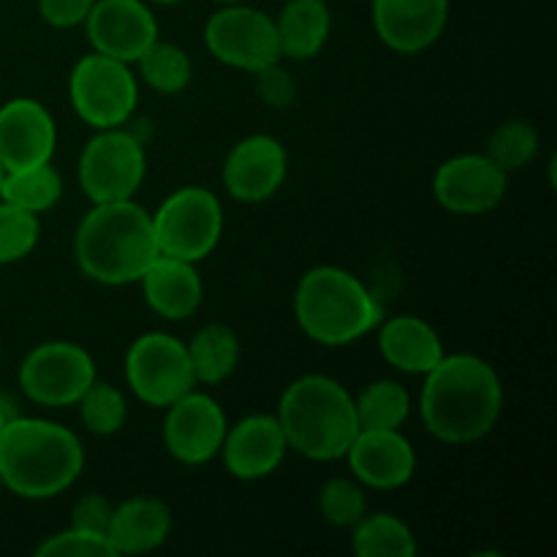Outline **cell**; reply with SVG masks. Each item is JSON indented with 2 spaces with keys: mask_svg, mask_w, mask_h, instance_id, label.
Here are the masks:
<instances>
[{
  "mask_svg": "<svg viewBox=\"0 0 557 557\" xmlns=\"http://www.w3.org/2000/svg\"><path fill=\"white\" fill-rule=\"evenodd\" d=\"M424 375L419 413L435 438L473 444L495 428L504 408V386L493 364L473 354H444Z\"/></svg>",
  "mask_w": 557,
  "mask_h": 557,
  "instance_id": "1",
  "label": "cell"
},
{
  "mask_svg": "<svg viewBox=\"0 0 557 557\" xmlns=\"http://www.w3.org/2000/svg\"><path fill=\"white\" fill-rule=\"evenodd\" d=\"M82 468V441L63 424L16 413L0 430V479L20 498H54L79 479Z\"/></svg>",
  "mask_w": 557,
  "mask_h": 557,
  "instance_id": "2",
  "label": "cell"
},
{
  "mask_svg": "<svg viewBox=\"0 0 557 557\" xmlns=\"http://www.w3.org/2000/svg\"><path fill=\"white\" fill-rule=\"evenodd\" d=\"M74 256L79 270L103 286L139 281L158 256L152 215L134 199L96 205L76 228Z\"/></svg>",
  "mask_w": 557,
  "mask_h": 557,
  "instance_id": "3",
  "label": "cell"
},
{
  "mask_svg": "<svg viewBox=\"0 0 557 557\" xmlns=\"http://www.w3.org/2000/svg\"><path fill=\"white\" fill-rule=\"evenodd\" d=\"M277 422L286 433L288 449L319 462L346 457L359 433L354 397L341 381L321 373L302 375L286 386L277 406Z\"/></svg>",
  "mask_w": 557,
  "mask_h": 557,
  "instance_id": "4",
  "label": "cell"
},
{
  "mask_svg": "<svg viewBox=\"0 0 557 557\" xmlns=\"http://www.w3.org/2000/svg\"><path fill=\"white\" fill-rule=\"evenodd\" d=\"M294 313L310 341L321 346H348L384 321L379 297L357 275L341 267H313L294 294Z\"/></svg>",
  "mask_w": 557,
  "mask_h": 557,
  "instance_id": "5",
  "label": "cell"
},
{
  "mask_svg": "<svg viewBox=\"0 0 557 557\" xmlns=\"http://www.w3.org/2000/svg\"><path fill=\"white\" fill-rule=\"evenodd\" d=\"M158 253L196 264L215 250L223 234V207L212 190L188 185L152 212Z\"/></svg>",
  "mask_w": 557,
  "mask_h": 557,
  "instance_id": "6",
  "label": "cell"
},
{
  "mask_svg": "<svg viewBox=\"0 0 557 557\" xmlns=\"http://www.w3.org/2000/svg\"><path fill=\"white\" fill-rule=\"evenodd\" d=\"M69 98L74 112L92 128H117L134 114L139 85L131 63L107 58L101 52L85 54L69 79Z\"/></svg>",
  "mask_w": 557,
  "mask_h": 557,
  "instance_id": "7",
  "label": "cell"
},
{
  "mask_svg": "<svg viewBox=\"0 0 557 557\" xmlns=\"http://www.w3.org/2000/svg\"><path fill=\"white\" fill-rule=\"evenodd\" d=\"M145 174V145L123 125L98 131L79 156V185L92 205L134 199Z\"/></svg>",
  "mask_w": 557,
  "mask_h": 557,
  "instance_id": "8",
  "label": "cell"
},
{
  "mask_svg": "<svg viewBox=\"0 0 557 557\" xmlns=\"http://www.w3.org/2000/svg\"><path fill=\"white\" fill-rule=\"evenodd\" d=\"M125 379L134 395L152 408H169L196 389L188 346L166 332H147L131 343Z\"/></svg>",
  "mask_w": 557,
  "mask_h": 557,
  "instance_id": "9",
  "label": "cell"
},
{
  "mask_svg": "<svg viewBox=\"0 0 557 557\" xmlns=\"http://www.w3.org/2000/svg\"><path fill=\"white\" fill-rule=\"evenodd\" d=\"M96 381V362L82 346L49 341L33 348L20 368V386L27 400L47 408L76 406Z\"/></svg>",
  "mask_w": 557,
  "mask_h": 557,
  "instance_id": "10",
  "label": "cell"
},
{
  "mask_svg": "<svg viewBox=\"0 0 557 557\" xmlns=\"http://www.w3.org/2000/svg\"><path fill=\"white\" fill-rule=\"evenodd\" d=\"M205 44L212 58L221 60L223 65L250 74L283 58L275 20L264 11L239 3H226L210 16L205 27Z\"/></svg>",
  "mask_w": 557,
  "mask_h": 557,
  "instance_id": "11",
  "label": "cell"
},
{
  "mask_svg": "<svg viewBox=\"0 0 557 557\" xmlns=\"http://www.w3.org/2000/svg\"><path fill=\"white\" fill-rule=\"evenodd\" d=\"M226 413L210 395L188 392L166 408L163 441L174 460L185 466H205L221 455L226 438Z\"/></svg>",
  "mask_w": 557,
  "mask_h": 557,
  "instance_id": "12",
  "label": "cell"
},
{
  "mask_svg": "<svg viewBox=\"0 0 557 557\" xmlns=\"http://www.w3.org/2000/svg\"><path fill=\"white\" fill-rule=\"evenodd\" d=\"M509 174L490 161V156H457L441 163L433 190L444 210L455 215H484L506 196Z\"/></svg>",
  "mask_w": 557,
  "mask_h": 557,
  "instance_id": "13",
  "label": "cell"
},
{
  "mask_svg": "<svg viewBox=\"0 0 557 557\" xmlns=\"http://www.w3.org/2000/svg\"><path fill=\"white\" fill-rule=\"evenodd\" d=\"M92 49L136 63L158 38V22L145 0H96L85 20Z\"/></svg>",
  "mask_w": 557,
  "mask_h": 557,
  "instance_id": "14",
  "label": "cell"
},
{
  "mask_svg": "<svg viewBox=\"0 0 557 557\" xmlns=\"http://www.w3.org/2000/svg\"><path fill=\"white\" fill-rule=\"evenodd\" d=\"M288 172V156L270 134L245 136L232 147L223 163V185L245 205H259L277 194Z\"/></svg>",
  "mask_w": 557,
  "mask_h": 557,
  "instance_id": "15",
  "label": "cell"
},
{
  "mask_svg": "<svg viewBox=\"0 0 557 557\" xmlns=\"http://www.w3.org/2000/svg\"><path fill=\"white\" fill-rule=\"evenodd\" d=\"M58 128L47 107L33 98H14L0 107V163L5 172L49 163Z\"/></svg>",
  "mask_w": 557,
  "mask_h": 557,
  "instance_id": "16",
  "label": "cell"
},
{
  "mask_svg": "<svg viewBox=\"0 0 557 557\" xmlns=\"http://www.w3.org/2000/svg\"><path fill=\"white\" fill-rule=\"evenodd\" d=\"M357 482L373 490H397L417 471V451L400 430H359L346 451Z\"/></svg>",
  "mask_w": 557,
  "mask_h": 557,
  "instance_id": "17",
  "label": "cell"
},
{
  "mask_svg": "<svg viewBox=\"0 0 557 557\" xmlns=\"http://www.w3.org/2000/svg\"><path fill=\"white\" fill-rule=\"evenodd\" d=\"M288 451L286 433H283L277 417L270 413H253L245 417L226 430L221 455L228 473L243 482H256L277 471Z\"/></svg>",
  "mask_w": 557,
  "mask_h": 557,
  "instance_id": "18",
  "label": "cell"
},
{
  "mask_svg": "<svg viewBox=\"0 0 557 557\" xmlns=\"http://www.w3.org/2000/svg\"><path fill=\"white\" fill-rule=\"evenodd\" d=\"M449 20V0H373L381 41L403 54L433 47Z\"/></svg>",
  "mask_w": 557,
  "mask_h": 557,
  "instance_id": "19",
  "label": "cell"
},
{
  "mask_svg": "<svg viewBox=\"0 0 557 557\" xmlns=\"http://www.w3.org/2000/svg\"><path fill=\"white\" fill-rule=\"evenodd\" d=\"M145 299L158 315L169 321H183L199 310L205 286L196 272V264L172 256H156L145 275L139 277Z\"/></svg>",
  "mask_w": 557,
  "mask_h": 557,
  "instance_id": "20",
  "label": "cell"
},
{
  "mask_svg": "<svg viewBox=\"0 0 557 557\" xmlns=\"http://www.w3.org/2000/svg\"><path fill=\"white\" fill-rule=\"evenodd\" d=\"M172 533V511L158 498H128L112 509L109 547L117 555H145L161 547Z\"/></svg>",
  "mask_w": 557,
  "mask_h": 557,
  "instance_id": "21",
  "label": "cell"
},
{
  "mask_svg": "<svg viewBox=\"0 0 557 557\" xmlns=\"http://www.w3.org/2000/svg\"><path fill=\"white\" fill-rule=\"evenodd\" d=\"M379 348L392 368L411 375H424L444 359V343L428 321L417 315H395L381 321Z\"/></svg>",
  "mask_w": 557,
  "mask_h": 557,
  "instance_id": "22",
  "label": "cell"
},
{
  "mask_svg": "<svg viewBox=\"0 0 557 557\" xmlns=\"http://www.w3.org/2000/svg\"><path fill=\"white\" fill-rule=\"evenodd\" d=\"M281 54L292 60H310L324 49L332 30L326 0H288L275 20Z\"/></svg>",
  "mask_w": 557,
  "mask_h": 557,
  "instance_id": "23",
  "label": "cell"
},
{
  "mask_svg": "<svg viewBox=\"0 0 557 557\" xmlns=\"http://www.w3.org/2000/svg\"><path fill=\"white\" fill-rule=\"evenodd\" d=\"M188 357L196 384H221L237 368L239 341L232 326L207 324L188 343Z\"/></svg>",
  "mask_w": 557,
  "mask_h": 557,
  "instance_id": "24",
  "label": "cell"
},
{
  "mask_svg": "<svg viewBox=\"0 0 557 557\" xmlns=\"http://www.w3.org/2000/svg\"><path fill=\"white\" fill-rule=\"evenodd\" d=\"M351 549L359 557H413L419 553L411 528L395 515H364L354 525Z\"/></svg>",
  "mask_w": 557,
  "mask_h": 557,
  "instance_id": "25",
  "label": "cell"
},
{
  "mask_svg": "<svg viewBox=\"0 0 557 557\" xmlns=\"http://www.w3.org/2000/svg\"><path fill=\"white\" fill-rule=\"evenodd\" d=\"M60 196H63V180L52 163L5 172L3 185H0V199L36 215L52 210Z\"/></svg>",
  "mask_w": 557,
  "mask_h": 557,
  "instance_id": "26",
  "label": "cell"
},
{
  "mask_svg": "<svg viewBox=\"0 0 557 557\" xmlns=\"http://www.w3.org/2000/svg\"><path fill=\"white\" fill-rule=\"evenodd\" d=\"M359 430H400L411 413V395L397 381H373L354 400Z\"/></svg>",
  "mask_w": 557,
  "mask_h": 557,
  "instance_id": "27",
  "label": "cell"
},
{
  "mask_svg": "<svg viewBox=\"0 0 557 557\" xmlns=\"http://www.w3.org/2000/svg\"><path fill=\"white\" fill-rule=\"evenodd\" d=\"M136 65H139V74L145 79V85L163 92V96L183 92L190 85V76H194V65H190L188 52L183 47H177V44L161 41V38H156L147 47V52L136 60Z\"/></svg>",
  "mask_w": 557,
  "mask_h": 557,
  "instance_id": "28",
  "label": "cell"
},
{
  "mask_svg": "<svg viewBox=\"0 0 557 557\" xmlns=\"http://www.w3.org/2000/svg\"><path fill=\"white\" fill-rule=\"evenodd\" d=\"M76 406H79L82 424L92 435H114L125 424V417H128L123 392L109 384V381H92L85 395L76 400Z\"/></svg>",
  "mask_w": 557,
  "mask_h": 557,
  "instance_id": "29",
  "label": "cell"
},
{
  "mask_svg": "<svg viewBox=\"0 0 557 557\" xmlns=\"http://www.w3.org/2000/svg\"><path fill=\"white\" fill-rule=\"evenodd\" d=\"M539 131L525 120H509L493 131L487 141L490 161L498 163L506 174L525 169L539 156Z\"/></svg>",
  "mask_w": 557,
  "mask_h": 557,
  "instance_id": "30",
  "label": "cell"
},
{
  "mask_svg": "<svg viewBox=\"0 0 557 557\" xmlns=\"http://www.w3.org/2000/svg\"><path fill=\"white\" fill-rule=\"evenodd\" d=\"M38 234H41V226H38L36 212L0 201V264H14L25 259L36 248Z\"/></svg>",
  "mask_w": 557,
  "mask_h": 557,
  "instance_id": "31",
  "label": "cell"
},
{
  "mask_svg": "<svg viewBox=\"0 0 557 557\" xmlns=\"http://www.w3.org/2000/svg\"><path fill=\"white\" fill-rule=\"evenodd\" d=\"M319 509L330 525L354 528L368 515V498L362 493V484L343 476L330 479L319 493Z\"/></svg>",
  "mask_w": 557,
  "mask_h": 557,
  "instance_id": "32",
  "label": "cell"
},
{
  "mask_svg": "<svg viewBox=\"0 0 557 557\" xmlns=\"http://www.w3.org/2000/svg\"><path fill=\"white\" fill-rule=\"evenodd\" d=\"M38 557H114L109 539L101 533L79 531L69 528L63 533H54L47 542L36 547Z\"/></svg>",
  "mask_w": 557,
  "mask_h": 557,
  "instance_id": "33",
  "label": "cell"
},
{
  "mask_svg": "<svg viewBox=\"0 0 557 557\" xmlns=\"http://www.w3.org/2000/svg\"><path fill=\"white\" fill-rule=\"evenodd\" d=\"M256 92L270 109H286L297 98V85L281 63H270L256 71Z\"/></svg>",
  "mask_w": 557,
  "mask_h": 557,
  "instance_id": "34",
  "label": "cell"
},
{
  "mask_svg": "<svg viewBox=\"0 0 557 557\" xmlns=\"http://www.w3.org/2000/svg\"><path fill=\"white\" fill-rule=\"evenodd\" d=\"M112 509L114 506L103 495H85V498L76 500L74 515H71V528L107 536L109 522H112Z\"/></svg>",
  "mask_w": 557,
  "mask_h": 557,
  "instance_id": "35",
  "label": "cell"
},
{
  "mask_svg": "<svg viewBox=\"0 0 557 557\" xmlns=\"http://www.w3.org/2000/svg\"><path fill=\"white\" fill-rule=\"evenodd\" d=\"M92 3L96 0H38V11H41L44 22L52 27H76L87 20Z\"/></svg>",
  "mask_w": 557,
  "mask_h": 557,
  "instance_id": "36",
  "label": "cell"
},
{
  "mask_svg": "<svg viewBox=\"0 0 557 557\" xmlns=\"http://www.w3.org/2000/svg\"><path fill=\"white\" fill-rule=\"evenodd\" d=\"M11 406H14V403L5 400V397H0V430H3V424L9 422V419L16 417V411Z\"/></svg>",
  "mask_w": 557,
  "mask_h": 557,
  "instance_id": "37",
  "label": "cell"
},
{
  "mask_svg": "<svg viewBox=\"0 0 557 557\" xmlns=\"http://www.w3.org/2000/svg\"><path fill=\"white\" fill-rule=\"evenodd\" d=\"M152 3H158V5H177V3H183V0H152Z\"/></svg>",
  "mask_w": 557,
  "mask_h": 557,
  "instance_id": "38",
  "label": "cell"
},
{
  "mask_svg": "<svg viewBox=\"0 0 557 557\" xmlns=\"http://www.w3.org/2000/svg\"><path fill=\"white\" fill-rule=\"evenodd\" d=\"M3 174H5V169H3V163H0V185H3Z\"/></svg>",
  "mask_w": 557,
  "mask_h": 557,
  "instance_id": "39",
  "label": "cell"
},
{
  "mask_svg": "<svg viewBox=\"0 0 557 557\" xmlns=\"http://www.w3.org/2000/svg\"><path fill=\"white\" fill-rule=\"evenodd\" d=\"M215 3H239V0H215Z\"/></svg>",
  "mask_w": 557,
  "mask_h": 557,
  "instance_id": "40",
  "label": "cell"
},
{
  "mask_svg": "<svg viewBox=\"0 0 557 557\" xmlns=\"http://www.w3.org/2000/svg\"><path fill=\"white\" fill-rule=\"evenodd\" d=\"M0 487H3V479H0Z\"/></svg>",
  "mask_w": 557,
  "mask_h": 557,
  "instance_id": "41",
  "label": "cell"
}]
</instances>
